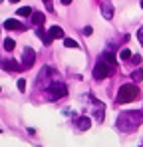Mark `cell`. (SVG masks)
<instances>
[{"mask_svg":"<svg viewBox=\"0 0 143 147\" xmlns=\"http://www.w3.org/2000/svg\"><path fill=\"white\" fill-rule=\"evenodd\" d=\"M141 123H143L141 111H123V113H119V117H117V127L121 131H125V133L135 131Z\"/></svg>","mask_w":143,"mask_h":147,"instance_id":"6da1fadb","label":"cell"},{"mask_svg":"<svg viewBox=\"0 0 143 147\" xmlns=\"http://www.w3.org/2000/svg\"><path fill=\"white\" fill-rule=\"evenodd\" d=\"M139 96V88L135 84H123L119 88V94H117V103H129L133 99H137Z\"/></svg>","mask_w":143,"mask_h":147,"instance_id":"7a4b0ae2","label":"cell"},{"mask_svg":"<svg viewBox=\"0 0 143 147\" xmlns=\"http://www.w3.org/2000/svg\"><path fill=\"white\" fill-rule=\"evenodd\" d=\"M113 70H115V66H111L109 62H97L94 68V78L95 80H105L107 76H111L113 74Z\"/></svg>","mask_w":143,"mask_h":147,"instance_id":"3957f363","label":"cell"},{"mask_svg":"<svg viewBox=\"0 0 143 147\" xmlns=\"http://www.w3.org/2000/svg\"><path fill=\"white\" fill-rule=\"evenodd\" d=\"M66 94H68V90H66V86H64V84H60V82H56V84H52V86L48 88V98H50V99L64 98Z\"/></svg>","mask_w":143,"mask_h":147,"instance_id":"277c9868","label":"cell"},{"mask_svg":"<svg viewBox=\"0 0 143 147\" xmlns=\"http://www.w3.org/2000/svg\"><path fill=\"white\" fill-rule=\"evenodd\" d=\"M34 62H36V52H34L32 48H24V54H22V66H24V70L32 68V66H34Z\"/></svg>","mask_w":143,"mask_h":147,"instance_id":"5b68a950","label":"cell"},{"mask_svg":"<svg viewBox=\"0 0 143 147\" xmlns=\"http://www.w3.org/2000/svg\"><path fill=\"white\" fill-rule=\"evenodd\" d=\"M2 68L8 70V72H20V70H24V66H20L14 60H2Z\"/></svg>","mask_w":143,"mask_h":147,"instance_id":"8992f818","label":"cell"},{"mask_svg":"<svg viewBox=\"0 0 143 147\" xmlns=\"http://www.w3.org/2000/svg\"><path fill=\"white\" fill-rule=\"evenodd\" d=\"M76 125H78V129H80V131H86V129H90V127H92V119H90V117H86V115H82V117H78Z\"/></svg>","mask_w":143,"mask_h":147,"instance_id":"52a82bcc","label":"cell"},{"mask_svg":"<svg viewBox=\"0 0 143 147\" xmlns=\"http://www.w3.org/2000/svg\"><path fill=\"white\" fill-rule=\"evenodd\" d=\"M4 28L6 30H24V26L18 22V20H12V18H8L6 22H4Z\"/></svg>","mask_w":143,"mask_h":147,"instance_id":"ba28073f","label":"cell"},{"mask_svg":"<svg viewBox=\"0 0 143 147\" xmlns=\"http://www.w3.org/2000/svg\"><path fill=\"white\" fill-rule=\"evenodd\" d=\"M48 36H50L52 40H56V38H64V30H62L60 26H52L50 32H48Z\"/></svg>","mask_w":143,"mask_h":147,"instance_id":"9c48e42d","label":"cell"},{"mask_svg":"<svg viewBox=\"0 0 143 147\" xmlns=\"http://www.w3.org/2000/svg\"><path fill=\"white\" fill-rule=\"evenodd\" d=\"M30 18H32V24H42L44 22V12H32L30 14Z\"/></svg>","mask_w":143,"mask_h":147,"instance_id":"30bf717a","label":"cell"},{"mask_svg":"<svg viewBox=\"0 0 143 147\" xmlns=\"http://www.w3.org/2000/svg\"><path fill=\"white\" fill-rule=\"evenodd\" d=\"M101 14H103V18L111 20V18H113V10H111V6H109V4H103V6H101Z\"/></svg>","mask_w":143,"mask_h":147,"instance_id":"8fae6325","label":"cell"},{"mask_svg":"<svg viewBox=\"0 0 143 147\" xmlns=\"http://www.w3.org/2000/svg\"><path fill=\"white\" fill-rule=\"evenodd\" d=\"M14 48H16V42H14L12 38H6V40H4V50H6V52H12Z\"/></svg>","mask_w":143,"mask_h":147,"instance_id":"7c38bea8","label":"cell"},{"mask_svg":"<svg viewBox=\"0 0 143 147\" xmlns=\"http://www.w3.org/2000/svg\"><path fill=\"white\" fill-rule=\"evenodd\" d=\"M34 10L30 8V6H22V8H18V16H30Z\"/></svg>","mask_w":143,"mask_h":147,"instance_id":"4fadbf2b","label":"cell"},{"mask_svg":"<svg viewBox=\"0 0 143 147\" xmlns=\"http://www.w3.org/2000/svg\"><path fill=\"white\" fill-rule=\"evenodd\" d=\"M131 78H133V82H141V80H143V70H141V68H139V70H133Z\"/></svg>","mask_w":143,"mask_h":147,"instance_id":"5bb4252c","label":"cell"},{"mask_svg":"<svg viewBox=\"0 0 143 147\" xmlns=\"http://www.w3.org/2000/svg\"><path fill=\"white\" fill-rule=\"evenodd\" d=\"M64 46H66V48H78L80 44H78L74 38H66V40H64Z\"/></svg>","mask_w":143,"mask_h":147,"instance_id":"9a60e30c","label":"cell"},{"mask_svg":"<svg viewBox=\"0 0 143 147\" xmlns=\"http://www.w3.org/2000/svg\"><path fill=\"white\" fill-rule=\"evenodd\" d=\"M103 58H105V62H109L111 66H115V56H113L111 52H105V54H103Z\"/></svg>","mask_w":143,"mask_h":147,"instance_id":"2e32d148","label":"cell"},{"mask_svg":"<svg viewBox=\"0 0 143 147\" xmlns=\"http://www.w3.org/2000/svg\"><path fill=\"white\" fill-rule=\"evenodd\" d=\"M119 58H121V60H129V58H131V52H129L127 48H123L121 52H119Z\"/></svg>","mask_w":143,"mask_h":147,"instance_id":"e0dca14e","label":"cell"},{"mask_svg":"<svg viewBox=\"0 0 143 147\" xmlns=\"http://www.w3.org/2000/svg\"><path fill=\"white\" fill-rule=\"evenodd\" d=\"M16 86H18L20 92H26V80H24V78H20V80L16 82Z\"/></svg>","mask_w":143,"mask_h":147,"instance_id":"ac0fdd59","label":"cell"},{"mask_svg":"<svg viewBox=\"0 0 143 147\" xmlns=\"http://www.w3.org/2000/svg\"><path fill=\"white\" fill-rule=\"evenodd\" d=\"M137 40H139V44L143 46V28H139V30H137Z\"/></svg>","mask_w":143,"mask_h":147,"instance_id":"d6986e66","label":"cell"},{"mask_svg":"<svg viewBox=\"0 0 143 147\" xmlns=\"http://www.w3.org/2000/svg\"><path fill=\"white\" fill-rule=\"evenodd\" d=\"M131 62L133 64H141V56H131Z\"/></svg>","mask_w":143,"mask_h":147,"instance_id":"ffe728a7","label":"cell"},{"mask_svg":"<svg viewBox=\"0 0 143 147\" xmlns=\"http://www.w3.org/2000/svg\"><path fill=\"white\" fill-rule=\"evenodd\" d=\"M92 32H94V30H92V26H88V28H84V34H86V36H90Z\"/></svg>","mask_w":143,"mask_h":147,"instance_id":"44dd1931","label":"cell"},{"mask_svg":"<svg viewBox=\"0 0 143 147\" xmlns=\"http://www.w3.org/2000/svg\"><path fill=\"white\" fill-rule=\"evenodd\" d=\"M60 2H62L64 6H70V4H72V0H60Z\"/></svg>","mask_w":143,"mask_h":147,"instance_id":"7402d4cb","label":"cell"},{"mask_svg":"<svg viewBox=\"0 0 143 147\" xmlns=\"http://www.w3.org/2000/svg\"><path fill=\"white\" fill-rule=\"evenodd\" d=\"M42 2H46V4H50V0H42Z\"/></svg>","mask_w":143,"mask_h":147,"instance_id":"603a6c76","label":"cell"},{"mask_svg":"<svg viewBox=\"0 0 143 147\" xmlns=\"http://www.w3.org/2000/svg\"><path fill=\"white\" fill-rule=\"evenodd\" d=\"M10 2H20V0H10Z\"/></svg>","mask_w":143,"mask_h":147,"instance_id":"cb8c5ba5","label":"cell"},{"mask_svg":"<svg viewBox=\"0 0 143 147\" xmlns=\"http://www.w3.org/2000/svg\"><path fill=\"white\" fill-rule=\"evenodd\" d=\"M141 8H143V0H141Z\"/></svg>","mask_w":143,"mask_h":147,"instance_id":"d4e9b609","label":"cell"},{"mask_svg":"<svg viewBox=\"0 0 143 147\" xmlns=\"http://www.w3.org/2000/svg\"><path fill=\"white\" fill-rule=\"evenodd\" d=\"M0 2H2V0H0Z\"/></svg>","mask_w":143,"mask_h":147,"instance_id":"484cf974","label":"cell"}]
</instances>
